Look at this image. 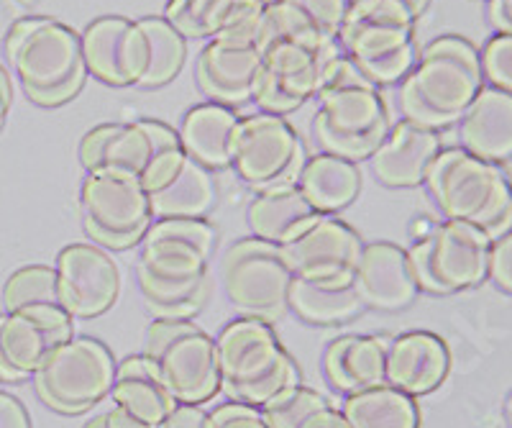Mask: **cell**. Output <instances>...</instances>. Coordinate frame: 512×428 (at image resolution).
Wrapping results in <instances>:
<instances>
[{
    "mask_svg": "<svg viewBox=\"0 0 512 428\" xmlns=\"http://www.w3.org/2000/svg\"><path fill=\"white\" fill-rule=\"evenodd\" d=\"M423 185L446 221L477 226L492 241L512 229V180L497 162L443 147Z\"/></svg>",
    "mask_w": 512,
    "mask_h": 428,
    "instance_id": "3",
    "label": "cell"
},
{
    "mask_svg": "<svg viewBox=\"0 0 512 428\" xmlns=\"http://www.w3.org/2000/svg\"><path fill=\"white\" fill-rule=\"evenodd\" d=\"M180 136L157 118L100 124L80 141L85 172H123L141 182L146 195L157 190L185 159Z\"/></svg>",
    "mask_w": 512,
    "mask_h": 428,
    "instance_id": "6",
    "label": "cell"
},
{
    "mask_svg": "<svg viewBox=\"0 0 512 428\" xmlns=\"http://www.w3.org/2000/svg\"><path fill=\"white\" fill-rule=\"evenodd\" d=\"M320 218L323 216L305 200L297 182L256 193L249 211H246L251 236L280 249L287 247L300 234H305Z\"/></svg>",
    "mask_w": 512,
    "mask_h": 428,
    "instance_id": "28",
    "label": "cell"
},
{
    "mask_svg": "<svg viewBox=\"0 0 512 428\" xmlns=\"http://www.w3.org/2000/svg\"><path fill=\"white\" fill-rule=\"evenodd\" d=\"M338 42L351 65L377 88L400 83L420 52L413 18L384 0H349Z\"/></svg>",
    "mask_w": 512,
    "mask_h": 428,
    "instance_id": "7",
    "label": "cell"
},
{
    "mask_svg": "<svg viewBox=\"0 0 512 428\" xmlns=\"http://www.w3.org/2000/svg\"><path fill=\"white\" fill-rule=\"evenodd\" d=\"M461 149L502 165L512 157V95L484 85L459 118Z\"/></svg>",
    "mask_w": 512,
    "mask_h": 428,
    "instance_id": "27",
    "label": "cell"
},
{
    "mask_svg": "<svg viewBox=\"0 0 512 428\" xmlns=\"http://www.w3.org/2000/svg\"><path fill=\"white\" fill-rule=\"evenodd\" d=\"M24 377L18 375L13 367H8V362L3 359V352H0V382H21Z\"/></svg>",
    "mask_w": 512,
    "mask_h": 428,
    "instance_id": "50",
    "label": "cell"
},
{
    "mask_svg": "<svg viewBox=\"0 0 512 428\" xmlns=\"http://www.w3.org/2000/svg\"><path fill=\"white\" fill-rule=\"evenodd\" d=\"M295 3L308 13V18L318 26L320 34L338 39L346 11H349V0H295Z\"/></svg>",
    "mask_w": 512,
    "mask_h": 428,
    "instance_id": "39",
    "label": "cell"
},
{
    "mask_svg": "<svg viewBox=\"0 0 512 428\" xmlns=\"http://www.w3.org/2000/svg\"><path fill=\"white\" fill-rule=\"evenodd\" d=\"M482 75L489 88L512 95V34H495L479 52Z\"/></svg>",
    "mask_w": 512,
    "mask_h": 428,
    "instance_id": "38",
    "label": "cell"
},
{
    "mask_svg": "<svg viewBox=\"0 0 512 428\" xmlns=\"http://www.w3.org/2000/svg\"><path fill=\"white\" fill-rule=\"evenodd\" d=\"M313 136L326 154L349 162L369 159L392 126L390 103L382 88L369 83L349 57L338 65L318 95Z\"/></svg>",
    "mask_w": 512,
    "mask_h": 428,
    "instance_id": "4",
    "label": "cell"
},
{
    "mask_svg": "<svg viewBox=\"0 0 512 428\" xmlns=\"http://www.w3.org/2000/svg\"><path fill=\"white\" fill-rule=\"evenodd\" d=\"M303 428H349V426H346L344 416H341V411H338L336 405H328V408H323L320 413H315Z\"/></svg>",
    "mask_w": 512,
    "mask_h": 428,
    "instance_id": "46",
    "label": "cell"
},
{
    "mask_svg": "<svg viewBox=\"0 0 512 428\" xmlns=\"http://www.w3.org/2000/svg\"><path fill=\"white\" fill-rule=\"evenodd\" d=\"M241 116L221 103H200L182 116L180 144L192 162L205 170H226L233 165V144Z\"/></svg>",
    "mask_w": 512,
    "mask_h": 428,
    "instance_id": "26",
    "label": "cell"
},
{
    "mask_svg": "<svg viewBox=\"0 0 512 428\" xmlns=\"http://www.w3.org/2000/svg\"><path fill=\"white\" fill-rule=\"evenodd\" d=\"M139 293L154 321H192L208 303L210 277L190 282H167L136 270Z\"/></svg>",
    "mask_w": 512,
    "mask_h": 428,
    "instance_id": "35",
    "label": "cell"
},
{
    "mask_svg": "<svg viewBox=\"0 0 512 428\" xmlns=\"http://www.w3.org/2000/svg\"><path fill=\"white\" fill-rule=\"evenodd\" d=\"M433 226H436V221H433V218H428V216L413 218V223H410V241L425 239V236L433 231Z\"/></svg>",
    "mask_w": 512,
    "mask_h": 428,
    "instance_id": "49",
    "label": "cell"
},
{
    "mask_svg": "<svg viewBox=\"0 0 512 428\" xmlns=\"http://www.w3.org/2000/svg\"><path fill=\"white\" fill-rule=\"evenodd\" d=\"M349 428H420L415 398L392 385H377L361 393L346 395L338 408Z\"/></svg>",
    "mask_w": 512,
    "mask_h": 428,
    "instance_id": "34",
    "label": "cell"
},
{
    "mask_svg": "<svg viewBox=\"0 0 512 428\" xmlns=\"http://www.w3.org/2000/svg\"><path fill=\"white\" fill-rule=\"evenodd\" d=\"M297 188L320 216H328V213L351 206L359 198V165L344 157H336V154L320 152L305 159L303 172L297 177Z\"/></svg>",
    "mask_w": 512,
    "mask_h": 428,
    "instance_id": "30",
    "label": "cell"
},
{
    "mask_svg": "<svg viewBox=\"0 0 512 428\" xmlns=\"http://www.w3.org/2000/svg\"><path fill=\"white\" fill-rule=\"evenodd\" d=\"M364 241L341 218L323 216L282 247L292 277L308 282H354Z\"/></svg>",
    "mask_w": 512,
    "mask_h": 428,
    "instance_id": "17",
    "label": "cell"
},
{
    "mask_svg": "<svg viewBox=\"0 0 512 428\" xmlns=\"http://www.w3.org/2000/svg\"><path fill=\"white\" fill-rule=\"evenodd\" d=\"M11 103H13L11 75H8L6 67L0 65V129H3L8 113H11Z\"/></svg>",
    "mask_w": 512,
    "mask_h": 428,
    "instance_id": "47",
    "label": "cell"
},
{
    "mask_svg": "<svg viewBox=\"0 0 512 428\" xmlns=\"http://www.w3.org/2000/svg\"><path fill=\"white\" fill-rule=\"evenodd\" d=\"M208 428H267L262 411L244 403H223L208 413Z\"/></svg>",
    "mask_w": 512,
    "mask_h": 428,
    "instance_id": "40",
    "label": "cell"
},
{
    "mask_svg": "<svg viewBox=\"0 0 512 428\" xmlns=\"http://www.w3.org/2000/svg\"><path fill=\"white\" fill-rule=\"evenodd\" d=\"M82 428H152V426H146L144 421H139V418H134L131 413L123 411V408L113 405L111 411L93 416Z\"/></svg>",
    "mask_w": 512,
    "mask_h": 428,
    "instance_id": "43",
    "label": "cell"
},
{
    "mask_svg": "<svg viewBox=\"0 0 512 428\" xmlns=\"http://www.w3.org/2000/svg\"><path fill=\"white\" fill-rule=\"evenodd\" d=\"M75 336V318L64 308L0 313V352L8 367L29 380L44 357Z\"/></svg>",
    "mask_w": 512,
    "mask_h": 428,
    "instance_id": "19",
    "label": "cell"
},
{
    "mask_svg": "<svg viewBox=\"0 0 512 428\" xmlns=\"http://www.w3.org/2000/svg\"><path fill=\"white\" fill-rule=\"evenodd\" d=\"M221 285L244 318L274 323L287 313L292 272L280 247L249 236L223 254Z\"/></svg>",
    "mask_w": 512,
    "mask_h": 428,
    "instance_id": "12",
    "label": "cell"
},
{
    "mask_svg": "<svg viewBox=\"0 0 512 428\" xmlns=\"http://www.w3.org/2000/svg\"><path fill=\"white\" fill-rule=\"evenodd\" d=\"M6 313L31 308H62L54 264H29L13 272L3 288Z\"/></svg>",
    "mask_w": 512,
    "mask_h": 428,
    "instance_id": "36",
    "label": "cell"
},
{
    "mask_svg": "<svg viewBox=\"0 0 512 428\" xmlns=\"http://www.w3.org/2000/svg\"><path fill=\"white\" fill-rule=\"evenodd\" d=\"M492 239L487 231L459 221H436L425 239L410 241L408 257L418 290L448 295L487 280Z\"/></svg>",
    "mask_w": 512,
    "mask_h": 428,
    "instance_id": "11",
    "label": "cell"
},
{
    "mask_svg": "<svg viewBox=\"0 0 512 428\" xmlns=\"http://www.w3.org/2000/svg\"><path fill=\"white\" fill-rule=\"evenodd\" d=\"M487 277L495 282L497 288L512 295V229L492 241Z\"/></svg>",
    "mask_w": 512,
    "mask_h": 428,
    "instance_id": "41",
    "label": "cell"
},
{
    "mask_svg": "<svg viewBox=\"0 0 512 428\" xmlns=\"http://www.w3.org/2000/svg\"><path fill=\"white\" fill-rule=\"evenodd\" d=\"M354 288L361 305L369 311L395 313L408 308L420 293L408 249L395 241L364 244L354 275Z\"/></svg>",
    "mask_w": 512,
    "mask_h": 428,
    "instance_id": "20",
    "label": "cell"
},
{
    "mask_svg": "<svg viewBox=\"0 0 512 428\" xmlns=\"http://www.w3.org/2000/svg\"><path fill=\"white\" fill-rule=\"evenodd\" d=\"M484 88L479 49L464 36H438L418 52L413 70L400 80L397 106L410 124L441 131L459 124Z\"/></svg>",
    "mask_w": 512,
    "mask_h": 428,
    "instance_id": "1",
    "label": "cell"
},
{
    "mask_svg": "<svg viewBox=\"0 0 512 428\" xmlns=\"http://www.w3.org/2000/svg\"><path fill=\"white\" fill-rule=\"evenodd\" d=\"M262 52V67L256 77L254 103L264 113H285L313 100L346 59L338 39H280Z\"/></svg>",
    "mask_w": 512,
    "mask_h": 428,
    "instance_id": "8",
    "label": "cell"
},
{
    "mask_svg": "<svg viewBox=\"0 0 512 428\" xmlns=\"http://www.w3.org/2000/svg\"><path fill=\"white\" fill-rule=\"evenodd\" d=\"M187 39L164 16L131 18L128 80L139 88H162L180 75Z\"/></svg>",
    "mask_w": 512,
    "mask_h": 428,
    "instance_id": "21",
    "label": "cell"
},
{
    "mask_svg": "<svg viewBox=\"0 0 512 428\" xmlns=\"http://www.w3.org/2000/svg\"><path fill=\"white\" fill-rule=\"evenodd\" d=\"M144 354L177 405H203L221 393L216 339L192 321H154Z\"/></svg>",
    "mask_w": 512,
    "mask_h": 428,
    "instance_id": "9",
    "label": "cell"
},
{
    "mask_svg": "<svg viewBox=\"0 0 512 428\" xmlns=\"http://www.w3.org/2000/svg\"><path fill=\"white\" fill-rule=\"evenodd\" d=\"M0 428H31L24 403L3 390H0Z\"/></svg>",
    "mask_w": 512,
    "mask_h": 428,
    "instance_id": "42",
    "label": "cell"
},
{
    "mask_svg": "<svg viewBox=\"0 0 512 428\" xmlns=\"http://www.w3.org/2000/svg\"><path fill=\"white\" fill-rule=\"evenodd\" d=\"M218 190L210 170L185 157L172 175L149 193L152 216L157 218H205L216 206Z\"/></svg>",
    "mask_w": 512,
    "mask_h": 428,
    "instance_id": "31",
    "label": "cell"
},
{
    "mask_svg": "<svg viewBox=\"0 0 512 428\" xmlns=\"http://www.w3.org/2000/svg\"><path fill=\"white\" fill-rule=\"evenodd\" d=\"M487 13L497 34H512V0H489Z\"/></svg>",
    "mask_w": 512,
    "mask_h": 428,
    "instance_id": "45",
    "label": "cell"
},
{
    "mask_svg": "<svg viewBox=\"0 0 512 428\" xmlns=\"http://www.w3.org/2000/svg\"><path fill=\"white\" fill-rule=\"evenodd\" d=\"M323 375L338 393L354 395L387 382V339L346 334L323 352Z\"/></svg>",
    "mask_w": 512,
    "mask_h": 428,
    "instance_id": "25",
    "label": "cell"
},
{
    "mask_svg": "<svg viewBox=\"0 0 512 428\" xmlns=\"http://www.w3.org/2000/svg\"><path fill=\"white\" fill-rule=\"evenodd\" d=\"M111 395L113 405H118L152 428L162 426L177 408L146 354H134V357H126L121 364H116V380H113Z\"/></svg>",
    "mask_w": 512,
    "mask_h": 428,
    "instance_id": "29",
    "label": "cell"
},
{
    "mask_svg": "<svg viewBox=\"0 0 512 428\" xmlns=\"http://www.w3.org/2000/svg\"><path fill=\"white\" fill-rule=\"evenodd\" d=\"M505 413H507V423H510V428H512V395H510V398H507Z\"/></svg>",
    "mask_w": 512,
    "mask_h": 428,
    "instance_id": "51",
    "label": "cell"
},
{
    "mask_svg": "<svg viewBox=\"0 0 512 428\" xmlns=\"http://www.w3.org/2000/svg\"><path fill=\"white\" fill-rule=\"evenodd\" d=\"M267 0H169L164 18L185 39L256 44Z\"/></svg>",
    "mask_w": 512,
    "mask_h": 428,
    "instance_id": "18",
    "label": "cell"
},
{
    "mask_svg": "<svg viewBox=\"0 0 512 428\" xmlns=\"http://www.w3.org/2000/svg\"><path fill=\"white\" fill-rule=\"evenodd\" d=\"M333 405L323 393L313 390L308 385H292L282 390L277 398L264 403L262 411L267 428H303L315 413Z\"/></svg>",
    "mask_w": 512,
    "mask_h": 428,
    "instance_id": "37",
    "label": "cell"
},
{
    "mask_svg": "<svg viewBox=\"0 0 512 428\" xmlns=\"http://www.w3.org/2000/svg\"><path fill=\"white\" fill-rule=\"evenodd\" d=\"M159 428H208V413L200 405H177Z\"/></svg>",
    "mask_w": 512,
    "mask_h": 428,
    "instance_id": "44",
    "label": "cell"
},
{
    "mask_svg": "<svg viewBox=\"0 0 512 428\" xmlns=\"http://www.w3.org/2000/svg\"><path fill=\"white\" fill-rule=\"evenodd\" d=\"M384 3H390V6H395V8H400V11L408 13L415 24H418V18L428 11V6H431V0H384Z\"/></svg>",
    "mask_w": 512,
    "mask_h": 428,
    "instance_id": "48",
    "label": "cell"
},
{
    "mask_svg": "<svg viewBox=\"0 0 512 428\" xmlns=\"http://www.w3.org/2000/svg\"><path fill=\"white\" fill-rule=\"evenodd\" d=\"M287 311L313 326H338L354 321L364 311V305L354 282H308L292 277Z\"/></svg>",
    "mask_w": 512,
    "mask_h": 428,
    "instance_id": "33",
    "label": "cell"
},
{
    "mask_svg": "<svg viewBox=\"0 0 512 428\" xmlns=\"http://www.w3.org/2000/svg\"><path fill=\"white\" fill-rule=\"evenodd\" d=\"M259 67L262 52L256 44L208 42L195 65V77L210 103L239 108L254 100Z\"/></svg>",
    "mask_w": 512,
    "mask_h": 428,
    "instance_id": "22",
    "label": "cell"
},
{
    "mask_svg": "<svg viewBox=\"0 0 512 428\" xmlns=\"http://www.w3.org/2000/svg\"><path fill=\"white\" fill-rule=\"evenodd\" d=\"M221 393L233 403L262 408L292 385H300L295 359L285 352L272 323L259 318L228 321L216 336Z\"/></svg>",
    "mask_w": 512,
    "mask_h": 428,
    "instance_id": "5",
    "label": "cell"
},
{
    "mask_svg": "<svg viewBox=\"0 0 512 428\" xmlns=\"http://www.w3.org/2000/svg\"><path fill=\"white\" fill-rule=\"evenodd\" d=\"M451 367L446 341L431 331H408L387 339V385L418 398L433 393Z\"/></svg>",
    "mask_w": 512,
    "mask_h": 428,
    "instance_id": "24",
    "label": "cell"
},
{
    "mask_svg": "<svg viewBox=\"0 0 512 428\" xmlns=\"http://www.w3.org/2000/svg\"><path fill=\"white\" fill-rule=\"evenodd\" d=\"M6 59L31 103L62 106L90 77L80 34L49 16H24L6 34Z\"/></svg>",
    "mask_w": 512,
    "mask_h": 428,
    "instance_id": "2",
    "label": "cell"
},
{
    "mask_svg": "<svg viewBox=\"0 0 512 428\" xmlns=\"http://www.w3.org/2000/svg\"><path fill=\"white\" fill-rule=\"evenodd\" d=\"M128 34L131 18L100 16L80 34L82 57L88 72L105 85L126 88L128 80Z\"/></svg>",
    "mask_w": 512,
    "mask_h": 428,
    "instance_id": "32",
    "label": "cell"
},
{
    "mask_svg": "<svg viewBox=\"0 0 512 428\" xmlns=\"http://www.w3.org/2000/svg\"><path fill=\"white\" fill-rule=\"evenodd\" d=\"M305 159L303 141L285 116L262 111L239 121L231 167L254 193L295 185Z\"/></svg>",
    "mask_w": 512,
    "mask_h": 428,
    "instance_id": "14",
    "label": "cell"
},
{
    "mask_svg": "<svg viewBox=\"0 0 512 428\" xmlns=\"http://www.w3.org/2000/svg\"><path fill=\"white\" fill-rule=\"evenodd\" d=\"M443 149L438 131L410 124L405 118L392 121L390 131L369 157L372 172L387 188H415L423 185L433 159Z\"/></svg>",
    "mask_w": 512,
    "mask_h": 428,
    "instance_id": "23",
    "label": "cell"
},
{
    "mask_svg": "<svg viewBox=\"0 0 512 428\" xmlns=\"http://www.w3.org/2000/svg\"><path fill=\"white\" fill-rule=\"evenodd\" d=\"M80 218L93 244L108 249L134 247L154 223L146 190L123 172H85Z\"/></svg>",
    "mask_w": 512,
    "mask_h": 428,
    "instance_id": "13",
    "label": "cell"
},
{
    "mask_svg": "<svg viewBox=\"0 0 512 428\" xmlns=\"http://www.w3.org/2000/svg\"><path fill=\"white\" fill-rule=\"evenodd\" d=\"M59 303L72 318H98L116 305L121 275L111 254L98 244H70L54 262Z\"/></svg>",
    "mask_w": 512,
    "mask_h": 428,
    "instance_id": "16",
    "label": "cell"
},
{
    "mask_svg": "<svg viewBox=\"0 0 512 428\" xmlns=\"http://www.w3.org/2000/svg\"><path fill=\"white\" fill-rule=\"evenodd\" d=\"M31 380L47 408L75 416L90 411L105 395H111L116 362L103 341L72 336L44 357Z\"/></svg>",
    "mask_w": 512,
    "mask_h": 428,
    "instance_id": "10",
    "label": "cell"
},
{
    "mask_svg": "<svg viewBox=\"0 0 512 428\" xmlns=\"http://www.w3.org/2000/svg\"><path fill=\"white\" fill-rule=\"evenodd\" d=\"M218 231L205 218H157L139 241L136 270L167 282L208 277Z\"/></svg>",
    "mask_w": 512,
    "mask_h": 428,
    "instance_id": "15",
    "label": "cell"
}]
</instances>
